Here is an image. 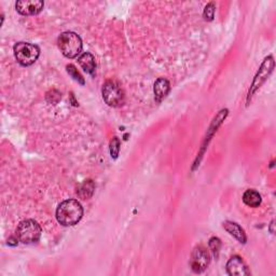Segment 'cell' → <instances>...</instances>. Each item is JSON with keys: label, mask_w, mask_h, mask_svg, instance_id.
Here are the masks:
<instances>
[{"label": "cell", "mask_w": 276, "mask_h": 276, "mask_svg": "<svg viewBox=\"0 0 276 276\" xmlns=\"http://www.w3.org/2000/svg\"><path fill=\"white\" fill-rule=\"evenodd\" d=\"M83 216V207L77 200H66L57 209L58 222L64 227H72L78 224Z\"/></svg>", "instance_id": "6da1fadb"}, {"label": "cell", "mask_w": 276, "mask_h": 276, "mask_svg": "<svg viewBox=\"0 0 276 276\" xmlns=\"http://www.w3.org/2000/svg\"><path fill=\"white\" fill-rule=\"evenodd\" d=\"M59 49L64 57L75 59L82 51V40L79 35L72 31H65L58 39Z\"/></svg>", "instance_id": "7a4b0ae2"}, {"label": "cell", "mask_w": 276, "mask_h": 276, "mask_svg": "<svg viewBox=\"0 0 276 276\" xmlns=\"http://www.w3.org/2000/svg\"><path fill=\"white\" fill-rule=\"evenodd\" d=\"M41 227L32 219H27L22 222L16 229V237L23 244H34L37 243L41 236Z\"/></svg>", "instance_id": "3957f363"}, {"label": "cell", "mask_w": 276, "mask_h": 276, "mask_svg": "<svg viewBox=\"0 0 276 276\" xmlns=\"http://www.w3.org/2000/svg\"><path fill=\"white\" fill-rule=\"evenodd\" d=\"M14 57L22 66H30L34 64L40 55V49L36 45L28 42H19L13 48Z\"/></svg>", "instance_id": "277c9868"}, {"label": "cell", "mask_w": 276, "mask_h": 276, "mask_svg": "<svg viewBox=\"0 0 276 276\" xmlns=\"http://www.w3.org/2000/svg\"><path fill=\"white\" fill-rule=\"evenodd\" d=\"M105 103L110 107H120L124 104V91L116 80H108L103 85L102 90Z\"/></svg>", "instance_id": "5b68a950"}, {"label": "cell", "mask_w": 276, "mask_h": 276, "mask_svg": "<svg viewBox=\"0 0 276 276\" xmlns=\"http://www.w3.org/2000/svg\"><path fill=\"white\" fill-rule=\"evenodd\" d=\"M209 261H211L209 260V255L204 246L200 245L193 249L190 259V266L194 273L204 272L208 267Z\"/></svg>", "instance_id": "8992f818"}, {"label": "cell", "mask_w": 276, "mask_h": 276, "mask_svg": "<svg viewBox=\"0 0 276 276\" xmlns=\"http://www.w3.org/2000/svg\"><path fill=\"white\" fill-rule=\"evenodd\" d=\"M274 67V61L272 57L267 58L264 60L263 64L261 65V68L259 69L255 80H253V83L251 85V89L248 93V98H250L252 96V94L255 93L259 87L262 85V83L267 80V78L269 77V75L272 72Z\"/></svg>", "instance_id": "52a82bcc"}, {"label": "cell", "mask_w": 276, "mask_h": 276, "mask_svg": "<svg viewBox=\"0 0 276 276\" xmlns=\"http://www.w3.org/2000/svg\"><path fill=\"white\" fill-rule=\"evenodd\" d=\"M45 3L41 0H21L15 5L16 11L22 15H36L40 13Z\"/></svg>", "instance_id": "ba28073f"}, {"label": "cell", "mask_w": 276, "mask_h": 276, "mask_svg": "<svg viewBox=\"0 0 276 276\" xmlns=\"http://www.w3.org/2000/svg\"><path fill=\"white\" fill-rule=\"evenodd\" d=\"M227 272L231 276H244L250 275L246 263L238 256L232 257L227 263Z\"/></svg>", "instance_id": "9c48e42d"}, {"label": "cell", "mask_w": 276, "mask_h": 276, "mask_svg": "<svg viewBox=\"0 0 276 276\" xmlns=\"http://www.w3.org/2000/svg\"><path fill=\"white\" fill-rule=\"evenodd\" d=\"M171 91V84L169 80L160 78L154 83L153 87V92H154V97H156L157 102H162L163 99L169 95Z\"/></svg>", "instance_id": "30bf717a"}, {"label": "cell", "mask_w": 276, "mask_h": 276, "mask_svg": "<svg viewBox=\"0 0 276 276\" xmlns=\"http://www.w3.org/2000/svg\"><path fill=\"white\" fill-rule=\"evenodd\" d=\"M224 228L228 232V233H230L232 236L235 237L238 242L243 243V244H245L246 241H247V237H246L244 230L241 228L240 225H237L236 223L226 222L224 224Z\"/></svg>", "instance_id": "8fae6325"}, {"label": "cell", "mask_w": 276, "mask_h": 276, "mask_svg": "<svg viewBox=\"0 0 276 276\" xmlns=\"http://www.w3.org/2000/svg\"><path fill=\"white\" fill-rule=\"evenodd\" d=\"M78 62L85 72L90 73V75H94L95 68H96V63H95L94 57L91 53L85 52V53L81 54L78 59Z\"/></svg>", "instance_id": "7c38bea8"}, {"label": "cell", "mask_w": 276, "mask_h": 276, "mask_svg": "<svg viewBox=\"0 0 276 276\" xmlns=\"http://www.w3.org/2000/svg\"><path fill=\"white\" fill-rule=\"evenodd\" d=\"M261 195L256 190H247L244 195H243V202L252 208L258 207L261 204Z\"/></svg>", "instance_id": "4fadbf2b"}, {"label": "cell", "mask_w": 276, "mask_h": 276, "mask_svg": "<svg viewBox=\"0 0 276 276\" xmlns=\"http://www.w3.org/2000/svg\"><path fill=\"white\" fill-rule=\"evenodd\" d=\"M95 190V185L92 180H85L82 185H80V187L78 188V195L82 198V200H89V198L93 195Z\"/></svg>", "instance_id": "5bb4252c"}, {"label": "cell", "mask_w": 276, "mask_h": 276, "mask_svg": "<svg viewBox=\"0 0 276 276\" xmlns=\"http://www.w3.org/2000/svg\"><path fill=\"white\" fill-rule=\"evenodd\" d=\"M209 248H211L213 255L215 258H218L219 256V251H220V248H222V241H220L218 237H212L211 240H209Z\"/></svg>", "instance_id": "9a60e30c"}, {"label": "cell", "mask_w": 276, "mask_h": 276, "mask_svg": "<svg viewBox=\"0 0 276 276\" xmlns=\"http://www.w3.org/2000/svg\"><path fill=\"white\" fill-rule=\"evenodd\" d=\"M67 72L72 77V78L76 80V81H78L80 82L81 84H84V79L82 78V76L78 72V70L76 69V67L73 65H67Z\"/></svg>", "instance_id": "2e32d148"}, {"label": "cell", "mask_w": 276, "mask_h": 276, "mask_svg": "<svg viewBox=\"0 0 276 276\" xmlns=\"http://www.w3.org/2000/svg\"><path fill=\"white\" fill-rule=\"evenodd\" d=\"M215 14V5L213 3L208 4L204 9V19L206 21H213Z\"/></svg>", "instance_id": "e0dca14e"}, {"label": "cell", "mask_w": 276, "mask_h": 276, "mask_svg": "<svg viewBox=\"0 0 276 276\" xmlns=\"http://www.w3.org/2000/svg\"><path fill=\"white\" fill-rule=\"evenodd\" d=\"M119 150H120V140L117 137H115L112 140V143H110V153H112V157L114 159H117Z\"/></svg>", "instance_id": "ac0fdd59"}]
</instances>
